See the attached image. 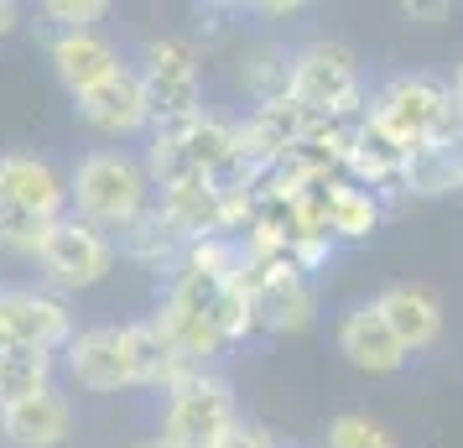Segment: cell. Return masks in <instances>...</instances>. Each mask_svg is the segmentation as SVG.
I'll return each mask as SVG.
<instances>
[{
    "label": "cell",
    "mask_w": 463,
    "mask_h": 448,
    "mask_svg": "<svg viewBox=\"0 0 463 448\" xmlns=\"http://www.w3.org/2000/svg\"><path fill=\"white\" fill-rule=\"evenodd\" d=\"M193 365L162 339L151 313L120 323H89L63 349V376L89 396H120V391H172Z\"/></svg>",
    "instance_id": "1"
},
{
    "label": "cell",
    "mask_w": 463,
    "mask_h": 448,
    "mask_svg": "<svg viewBox=\"0 0 463 448\" xmlns=\"http://www.w3.org/2000/svg\"><path fill=\"white\" fill-rule=\"evenodd\" d=\"M364 115L391 130L406 151H417V147L463 151V110L453 100V84L438 79V73H427V68L385 73L370 89V110Z\"/></svg>",
    "instance_id": "2"
},
{
    "label": "cell",
    "mask_w": 463,
    "mask_h": 448,
    "mask_svg": "<svg viewBox=\"0 0 463 448\" xmlns=\"http://www.w3.org/2000/svg\"><path fill=\"white\" fill-rule=\"evenodd\" d=\"M151 204H156L151 172L126 147H94L68 167V214H79L105 235H126Z\"/></svg>",
    "instance_id": "3"
},
{
    "label": "cell",
    "mask_w": 463,
    "mask_h": 448,
    "mask_svg": "<svg viewBox=\"0 0 463 448\" xmlns=\"http://www.w3.org/2000/svg\"><path fill=\"white\" fill-rule=\"evenodd\" d=\"M292 100L313 126H354L370 110V84H364V63L349 43L338 37H307L292 47Z\"/></svg>",
    "instance_id": "4"
},
{
    "label": "cell",
    "mask_w": 463,
    "mask_h": 448,
    "mask_svg": "<svg viewBox=\"0 0 463 448\" xmlns=\"http://www.w3.org/2000/svg\"><path fill=\"white\" fill-rule=\"evenodd\" d=\"M240 396L224 370H188L183 381L162 391L156 433L177 448H219L240 427Z\"/></svg>",
    "instance_id": "5"
},
{
    "label": "cell",
    "mask_w": 463,
    "mask_h": 448,
    "mask_svg": "<svg viewBox=\"0 0 463 448\" xmlns=\"http://www.w3.org/2000/svg\"><path fill=\"white\" fill-rule=\"evenodd\" d=\"M136 68H141L156 126H177V120H193V115L209 110L203 105V52H198L188 32L146 37L141 52H136Z\"/></svg>",
    "instance_id": "6"
},
{
    "label": "cell",
    "mask_w": 463,
    "mask_h": 448,
    "mask_svg": "<svg viewBox=\"0 0 463 448\" xmlns=\"http://www.w3.org/2000/svg\"><path fill=\"white\" fill-rule=\"evenodd\" d=\"M115 266H120V240L84 224L79 214H68L52 224L43 256H37V281L63 292V298H79V292L105 287L115 277Z\"/></svg>",
    "instance_id": "7"
},
{
    "label": "cell",
    "mask_w": 463,
    "mask_h": 448,
    "mask_svg": "<svg viewBox=\"0 0 463 448\" xmlns=\"http://www.w3.org/2000/svg\"><path fill=\"white\" fill-rule=\"evenodd\" d=\"M79 334L73 298L43 281H0V344H22L43 355H63Z\"/></svg>",
    "instance_id": "8"
},
{
    "label": "cell",
    "mask_w": 463,
    "mask_h": 448,
    "mask_svg": "<svg viewBox=\"0 0 463 448\" xmlns=\"http://www.w3.org/2000/svg\"><path fill=\"white\" fill-rule=\"evenodd\" d=\"M73 115L79 126L105 136V141H141L156 130V115H151V100H146V84H141V68L130 58L115 79H105L99 89H89L73 100Z\"/></svg>",
    "instance_id": "9"
},
{
    "label": "cell",
    "mask_w": 463,
    "mask_h": 448,
    "mask_svg": "<svg viewBox=\"0 0 463 448\" xmlns=\"http://www.w3.org/2000/svg\"><path fill=\"white\" fill-rule=\"evenodd\" d=\"M334 349L344 355L349 370L370 376V381H391V376H401V370L411 365L406 344L391 334V323H385V313L375 308V298L349 302V308L334 319Z\"/></svg>",
    "instance_id": "10"
},
{
    "label": "cell",
    "mask_w": 463,
    "mask_h": 448,
    "mask_svg": "<svg viewBox=\"0 0 463 448\" xmlns=\"http://www.w3.org/2000/svg\"><path fill=\"white\" fill-rule=\"evenodd\" d=\"M47 63L58 73V84L68 89V100H79L89 89H99L105 79H115L130 63L126 47L105 37V32H43Z\"/></svg>",
    "instance_id": "11"
},
{
    "label": "cell",
    "mask_w": 463,
    "mask_h": 448,
    "mask_svg": "<svg viewBox=\"0 0 463 448\" xmlns=\"http://www.w3.org/2000/svg\"><path fill=\"white\" fill-rule=\"evenodd\" d=\"M375 308L385 313L391 334L406 344L411 360L432 355L442 344V334H448V308H442L438 287H427V281H385L375 292Z\"/></svg>",
    "instance_id": "12"
},
{
    "label": "cell",
    "mask_w": 463,
    "mask_h": 448,
    "mask_svg": "<svg viewBox=\"0 0 463 448\" xmlns=\"http://www.w3.org/2000/svg\"><path fill=\"white\" fill-rule=\"evenodd\" d=\"M0 209L68 219V172L37 151H0Z\"/></svg>",
    "instance_id": "13"
},
{
    "label": "cell",
    "mask_w": 463,
    "mask_h": 448,
    "mask_svg": "<svg viewBox=\"0 0 463 448\" xmlns=\"http://www.w3.org/2000/svg\"><path fill=\"white\" fill-rule=\"evenodd\" d=\"M73 427H79V412L63 386H47L26 402L0 406V443L11 448H68Z\"/></svg>",
    "instance_id": "14"
},
{
    "label": "cell",
    "mask_w": 463,
    "mask_h": 448,
    "mask_svg": "<svg viewBox=\"0 0 463 448\" xmlns=\"http://www.w3.org/2000/svg\"><path fill=\"white\" fill-rule=\"evenodd\" d=\"M307 130H313V120H307L292 100L255 105V110L240 115V157L255 167V177H266L281 157H292V151L307 141Z\"/></svg>",
    "instance_id": "15"
},
{
    "label": "cell",
    "mask_w": 463,
    "mask_h": 448,
    "mask_svg": "<svg viewBox=\"0 0 463 448\" xmlns=\"http://www.w3.org/2000/svg\"><path fill=\"white\" fill-rule=\"evenodd\" d=\"M115 240H120V261H130L136 272H146V277H156V281H167L172 272H177L183 251H188V240L172 230L167 214L156 209V204L130 224L126 235H115Z\"/></svg>",
    "instance_id": "16"
},
{
    "label": "cell",
    "mask_w": 463,
    "mask_h": 448,
    "mask_svg": "<svg viewBox=\"0 0 463 448\" xmlns=\"http://www.w3.org/2000/svg\"><path fill=\"white\" fill-rule=\"evenodd\" d=\"M255 323H260V334H307L323 313V302H317V281L297 277V281H271V287H255Z\"/></svg>",
    "instance_id": "17"
},
{
    "label": "cell",
    "mask_w": 463,
    "mask_h": 448,
    "mask_svg": "<svg viewBox=\"0 0 463 448\" xmlns=\"http://www.w3.org/2000/svg\"><path fill=\"white\" fill-rule=\"evenodd\" d=\"M234 89L245 94V105H271L287 100L292 89V47L287 43H245V52L234 58Z\"/></svg>",
    "instance_id": "18"
},
{
    "label": "cell",
    "mask_w": 463,
    "mask_h": 448,
    "mask_svg": "<svg viewBox=\"0 0 463 448\" xmlns=\"http://www.w3.org/2000/svg\"><path fill=\"white\" fill-rule=\"evenodd\" d=\"M63 376V355H43V349H22V344H0V406L26 402Z\"/></svg>",
    "instance_id": "19"
},
{
    "label": "cell",
    "mask_w": 463,
    "mask_h": 448,
    "mask_svg": "<svg viewBox=\"0 0 463 448\" xmlns=\"http://www.w3.org/2000/svg\"><path fill=\"white\" fill-rule=\"evenodd\" d=\"M463 151L448 147H417L401 172V198H458Z\"/></svg>",
    "instance_id": "20"
},
{
    "label": "cell",
    "mask_w": 463,
    "mask_h": 448,
    "mask_svg": "<svg viewBox=\"0 0 463 448\" xmlns=\"http://www.w3.org/2000/svg\"><path fill=\"white\" fill-rule=\"evenodd\" d=\"M323 448H401L396 433L370 412H338L323 427Z\"/></svg>",
    "instance_id": "21"
},
{
    "label": "cell",
    "mask_w": 463,
    "mask_h": 448,
    "mask_svg": "<svg viewBox=\"0 0 463 448\" xmlns=\"http://www.w3.org/2000/svg\"><path fill=\"white\" fill-rule=\"evenodd\" d=\"M37 16H43V32H99L109 5L105 0H47Z\"/></svg>",
    "instance_id": "22"
},
{
    "label": "cell",
    "mask_w": 463,
    "mask_h": 448,
    "mask_svg": "<svg viewBox=\"0 0 463 448\" xmlns=\"http://www.w3.org/2000/svg\"><path fill=\"white\" fill-rule=\"evenodd\" d=\"M230 16H240V11H234V5H198V11H193V43H198V52H203V47H219V43H230L234 37V22Z\"/></svg>",
    "instance_id": "23"
},
{
    "label": "cell",
    "mask_w": 463,
    "mask_h": 448,
    "mask_svg": "<svg viewBox=\"0 0 463 448\" xmlns=\"http://www.w3.org/2000/svg\"><path fill=\"white\" fill-rule=\"evenodd\" d=\"M396 16L406 26H438V22H453V5L448 0H401Z\"/></svg>",
    "instance_id": "24"
},
{
    "label": "cell",
    "mask_w": 463,
    "mask_h": 448,
    "mask_svg": "<svg viewBox=\"0 0 463 448\" xmlns=\"http://www.w3.org/2000/svg\"><path fill=\"white\" fill-rule=\"evenodd\" d=\"M245 16H255V22H266V26H287L297 16H307V5L302 0H255V5H245Z\"/></svg>",
    "instance_id": "25"
},
{
    "label": "cell",
    "mask_w": 463,
    "mask_h": 448,
    "mask_svg": "<svg viewBox=\"0 0 463 448\" xmlns=\"http://www.w3.org/2000/svg\"><path fill=\"white\" fill-rule=\"evenodd\" d=\"M219 448H281V438H276L266 423H255V417H240V427H234L230 438Z\"/></svg>",
    "instance_id": "26"
},
{
    "label": "cell",
    "mask_w": 463,
    "mask_h": 448,
    "mask_svg": "<svg viewBox=\"0 0 463 448\" xmlns=\"http://www.w3.org/2000/svg\"><path fill=\"white\" fill-rule=\"evenodd\" d=\"M11 32H22V5H11V0H0V43H5Z\"/></svg>",
    "instance_id": "27"
},
{
    "label": "cell",
    "mask_w": 463,
    "mask_h": 448,
    "mask_svg": "<svg viewBox=\"0 0 463 448\" xmlns=\"http://www.w3.org/2000/svg\"><path fill=\"white\" fill-rule=\"evenodd\" d=\"M448 84H453V100H458V110H463V58L453 63V73H448Z\"/></svg>",
    "instance_id": "28"
},
{
    "label": "cell",
    "mask_w": 463,
    "mask_h": 448,
    "mask_svg": "<svg viewBox=\"0 0 463 448\" xmlns=\"http://www.w3.org/2000/svg\"><path fill=\"white\" fill-rule=\"evenodd\" d=\"M130 448H177V443H167L162 433H151V438H136V443H130Z\"/></svg>",
    "instance_id": "29"
},
{
    "label": "cell",
    "mask_w": 463,
    "mask_h": 448,
    "mask_svg": "<svg viewBox=\"0 0 463 448\" xmlns=\"http://www.w3.org/2000/svg\"><path fill=\"white\" fill-rule=\"evenodd\" d=\"M458 198H463V177H458Z\"/></svg>",
    "instance_id": "30"
}]
</instances>
